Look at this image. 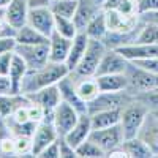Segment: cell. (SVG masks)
Returning a JSON list of instances; mask_svg holds the SVG:
<instances>
[{
    "label": "cell",
    "mask_w": 158,
    "mask_h": 158,
    "mask_svg": "<svg viewBox=\"0 0 158 158\" xmlns=\"http://www.w3.org/2000/svg\"><path fill=\"white\" fill-rule=\"evenodd\" d=\"M142 141L147 142V146L153 150L155 156H158V117L153 112H149L146 122L141 127L139 135Z\"/></svg>",
    "instance_id": "obj_19"
},
{
    "label": "cell",
    "mask_w": 158,
    "mask_h": 158,
    "mask_svg": "<svg viewBox=\"0 0 158 158\" xmlns=\"http://www.w3.org/2000/svg\"><path fill=\"white\" fill-rule=\"evenodd\" d=\"M139 18L144 22H152L158 25V10L156 11H150V13H144V15H139Z\"/></svg>",
    "instance_id": "obj_46"
},
{
    "label": "cell",
    "mask_w": 158,
    "mask_h": 158,
    "mask_svg": "<svg viewBox=\"0 0 158 158\" xmlns=\"http://www.w3.org/2000/svg\"><path fill=\"white\" fill-rule=\"evenodd\" d=\"M114 10L123 13V15H128V16H135V15H138L136 2H135V0H123V2H122V3H118V6L114 8Z\"/></svg>",
    "instance_id": "obj_42"
},
{
    "label": "cell",
    "mask_w": 158,
    "mask_h": 158,
    "mask_svg": "<svg viewBox=\"0 0 158 158\" xmlns=\"http://www.w3.org/2000/svg\"><path fill=\"white\" fill-rule=\"evenodd\" d=\"M136 98H139L142 103H146L150 112H158V90L156 89L139 94V95H136Z\"/></svg>",
    "instance_id": "obj_35"
},
{
    "label": "cell",
    "mask_w": 158,
    "mask_h": 158,
    "mask_svg": "<svg viewBox=\"0 0 158 158\" xmlns=\"http://www.w3.org/2000/svg\"><path fill=\"white\" fill-rule=\"evenodd\" d=\"M98 147H101L104 152H111L115 147H120L122 142L125 139L123 131L120 123L118 125H112V127H106V128H98V130H92L90 138Z\"/></svg>",
    "instance_id": "obj_8"
},
{
    "label": "cell",
    "mask_w": 158,
    "mask_h": 158,
    "mask_svg": "<svg viewBox=\"0 0 158 158\" xmlns=\"http://www.w3.org/2000/svg\"><path fill=\"white\" fill-rule=\"evenodd\" d=\"M11 0H0V10H5L8 5H10Z\"/></svg>",
    "instance_id": "obj_50"
},
{
    "label": "cell",
    "mask_w": 158,
    "mask_h": 158,
    "mask_svg": "<svg viewBox=\"0 0 158 158\" xmlns=\"http://www.w3.org/2000/svg\"><path fill=\"white\" fill-rule=\"evenodd\" d=\"M120 54L128 59L130 62L139 60V59H150V57H158V44H128L117 49Z\"/></svg>",
    "instance_id": "obj_18"
},
{
    "label": "cell",
    "mask_w": 158,
    "mask_h": 158,
    "mask_svg": "<svg viewBox=\"0 0 158 158\" xmlns=\"http://www.w3.org/2000/svg\"><path fill=\"white\" fill-rule=\"evenodd\" d=\"M149 112H150V109L147 108V104L142 103L136 97L122 108L120 127H122L125 139L135 138V136L139 135V130L144 125V122H146Z\"/></svg>",
    "instance_id": "obj_2"
},
{
    "label": "cell",
    "mask_w": 158,
    "mask_h": 158,
    "mask_svg": "<svg viewBox=\"0 0 158 158\" xmlns=\"http://www.w3.org/2000/svg\"><path fill=\"white\" fill-rule=\"evenodd\" d=\"M79 115L81 114L67 101L62 100L59 103V106L54 109V114H52V122H54V127L57 130L59 136H65L68 133L79 120Z\"/></svg>",
    "instance_id": "obj_9"
},
{
    "label": "cell",
    "mask_w": 158,
    "mask_h": 158,
    "mask_svg": "<svg viewBox=\"0 0 158 158\" xmlns=\"http://www.w3.org/2000/svg\"><path fill=\"white\" fill-rule=\"evenodd\" d=\"M76 153H77V158H103V156H106V152L101 147H98L92 139H87L82 144H79L76 147Z\"/></svg>",
    "instance_id": "obj_33"
},
{
    "label": "cell",
    "mask_w": 158,
    "mask_h": 158,
    "mask_svg": "<svg viewBox=\"0 0 158 158\" xmlns=\"http://www.w3.org/2000/svg\"><path fill=\"white\" fill-rule=\"evenodd\" d=\"M29 11L30 8L27 0H11L10 5L5 8V21L18 30L22 25L27 24Z\"/></svg>",
    "instance_id": "obj_16"
},
{
    "label": "cell",
    "mask_w": 158,
    "mask_h": 158,
    "mask_svg": "<svg viewBox=\"0 0 158 158\" xmlns=\"http://www.w3.org/2000/svg\"><path fill=\"white\" fill-rule=\"evenodd\" d=\"M0 155L2 156H16L15 153V136H6L0 139Z\"/></svg>",
    "instance_id": "obj_36"
},
{
    "label": "cell",
    "mask_w": 158,
    "mask_h": 158,
    "mask_svg": "<svg viewBox=\"0 0 158 158\" xmlns=\"http://www.w3.org/2000/svg\"><path fill=\"white\" fill-rule=\"evenodd\" d=\"M27 24L44 36H51L54 32V13L48 8H33L29 11V19Z\"/></svg>",
    "instance_id": "obj_13"
},
{
    "label": "cell",
    "mask_w": 158,
    "mask_h": 158,
    "mask_svg": "<svg viewBox=\"0 0 158 158\" xmlns=\"http://www.w3.org/2000/svg\"><path fill=\"white\" fill-rule=\"evenodd\" d=\"M104 15H106L109 32H133L141 24L139 15L128 16L117 10H104Z\"/></svg>",
    "instance_id": "obj_12"
},
{
    "label": "cell",
    "mask_w": 158,
    "mask_h": 158,
    "mask_svg": "<svg viewBox=\"0 0 158 158\" xmlns=\"http://www.w3.org/2000/svg\"><path fill=\"white\" fill-rule=\"evenodd\" d=\"M74 81H76L77 94H79V97H81L84 101L89 103V101H92L94 98H97L100 95L101 90H100V85L97 82L95 76H87V77H77V76H74Z\"/></svg>",
    "instance_id": "obj_26"
},
{
    "label": "cell",
    "mask_w": 158,
    "mask_h": 158,
    "mask_svg": "<svg viewBox=\"0 0 158 158\" xmlns=\"http://www.w3.org/2000/svg\"><path fill=\"white\" fill-rule=\"evenodd\" d=\"M153 114H155V115H156V117H158V112H153Z\"/></svg>",
    "instance_id": "obj_51"
},
{
    "label": "cell",
    "mask_w": 158,
    "mask_h": 158,
    "mask_svg": "<svg viewBox=\"0 0 158 158\" xmlns=\"http://www.w3.org/2000/svg\"><path fill=\"white\" fill-rule=\"evenodd\" d=\"M103 8H98L97 5H94L90 0H79V5H77V10H76V15L73 18L74 24L79 32H84L87 24L94 19V16L97 13H100Z\"/></svg>",
    "instance_id": "obj_22"
},
{
    "label": "cell",
    "mask_w": 158,
    "mask_h": 158,
    "mask_svg": "<svg viewBox=\"0 0 158 158\" xmlns=\"http://www.w3.org/2000/svg\"><path fill=\"white\" fill-rule=\"evenodd\" d=\"M156 90H158V87H156Z\"/></svg>",
    "instance_id": "obj_52"
},
{
    "label": "cell",
    "mask_w": 158,
    "mask_h": 158,
    "mask_svg": "<svg viewBox=\"0 0 158 158\" xmlns=\"http://www.w3.org/2000/svg\"><path fill=\"white\" fill-rule=\"evenodd\" d=\"M13 57H15V51H10V52H3V54H0V74L8 76Z\"/></svg>",
    "instance_id": "obj_41"
},
{
    "label": "cell",
    "mask_w": 158,
    "mask_h": 158,
    "mask_svg": "<svg viewBox=\"0 0 158 158\" xmlns=\"http://www.w3.org/2000/svg\"><path fill=\"white\" fill-rule=\"evenodd\" d=\"M139 44H158V25L152 22H144L141 19V29L136 38Z\"/></svg>",
    "instance_id": "obj_30"
},
{
    "label": "cell",
    "mask_w": 158,
    "mask_h": 158,
    "mask_svg": "<svg viewBox=\"0 0 158 158\" xmlns=\"http://www.w3.org/2000/svg\"><path fill=\"white\" fill-rule=\"evenodd\" d=\"M71 43H73L71 38H67L57 32H52V35L49 36V62H57V63L67 62Z\"/></svg>",
    "instance_id": "obj_15"
},
{
    "label": "cell",
    "mask_w": 158,
    "mask_h": 158,
    "mask_svg": "<svg viewBox=\"0 0 158 158\" xmlns=\"http://www.w3.org/2000/svg\"><path fill=\"white\" fill-rule=\"evenodd\" d=\"M30 100L24 94H3L0 95V117H10L15 114L21 106L29 104Z\"/></svg>",
    "instance_id": "obj_21"
},
{
    "label": "cell",
    "mask_w": 158,
    "mask_h": 158,
    "mask_svg": "<svg viewBox=\"0 0 158 158\" xmlns=\"http://www.w3.org/2000/svg\"><path fill=\"white\" fill-rule=\"evenodd\" d=\"M77 5H79V0H54L51 5V10L54 15L73 19L74 15H76Z\"/></svg>",
    "instance_id": "obj_32"
},
{
    "label": "cell",
    "mask_w": 158,
    "mask_h": 158,
    "mask_svg": "<svg viewBox=\"0 0 158 158\" xmlns=\"http://www.w3.org/2000/svg\"><path fill=\"white\" fill-rule=\"evenodd\" d=\"M108 51L106 44L101 40H92L89 41V46L84 52V56L81 59V62L77 63V67L74 68V71H71L74 76L77 77H87V76H95L98 65L104 56V52Z\"/></svg>",
    "instance_id": "obj_3"
},
{
    "label": "cell",
    "mask_w": 158,
    "mask_h": 158,
    "mask_svg": "<svg viewBox=\"0 0 158 158\" xmlns=\"http://www.w3.org/2000/svg\"><path fill=\"white\" fill-rule=\"evenodd\" d=\"M125 74L128 77V92L135 97L158 87V74L150 73L147 70H142L131 62L128 65Z\"/></svg>",
    "instance_id": "obj_4"
},
{
    "label": "cell",
    "mask_w": 158,
    "mask_h": 158,
    "mask_svg": "<svg viewBox=\"0 0 158 158\" xmlns=\"http://www.w3.org/2000/svg\"><path fill=\"white\" fill-rule=\"evenodd\" d=\"M38 158H60V144H59V138L51 142L49 146L38 155Z\"/></svg>",
    "instance_id": "obj_40"
},
{
    "label": "cell",
    "mask_w": 158,
    "mask_h": 158,
    "mask_svg": "<svg viewBox=\"0 0 158 158\" xmlns=\"http://www.w3.org/2000/svg\"><path fill=\"white\" fill-rule=\"evenodd\" d=\"M27 97L32 103H36V104H40V106H43L48 112H52L59 106V103L62 101L60 89H59L57 84L43 87V89L33 92V94H29Z\"/></svg>",
    "instance_id": "obj_14"
},
{
    "label": "cell",
    "mask_w": 158,
    "mask_h": 158,
    "mask_svg": "<svg viewBox=\"0 0 158 158\" xmlns=\"http://www.w3.org/2000/svg\"><path fill=\"white\" fill-rule=\"evenodd\" d=\"M3 94H15V92H13V84H11L10 76L0 74V95Z\"/></svg>",
    "instance_id": "obj_44"
},
{
    "label": "cell",
    "mask_w": 158,
    "mask_h": 158,
    "mask_svg": "<svg viewBox=\"0 0 158 158\" xmlns=\"http://www.w3.org/2000/svg\"><path fill=\"white\" fill-rule=\"evenodd\" d=\"M130 65V60L125 59L117 49H109L104 52V56L98 65V70L95 76L101 74H118V73H127V68Z\"/></svg>",
    "instance_id": "obj_11"
},
{
    "label": "cell",
    "mask_w": 158,
    "mask_h": 158,
    "mask_svg": "<svg viewBox=\"0 0 158 158\" xmlns=\"http://www.w3.org/2000/svg\"><path fill=\"white\" fill-rule=\"evenodd\" d=\"M122 147L125 149L128 158H152V156H155L153 150L147 146V142L142 141L139 136L123 139Z\"/></svg>",
    "instance_id": "obj_25"
},
{
    "label": "cell",
    "mask_w": 158,
    "mask_h": 158,
    "mask_svg": "<svg viewBox=\"0 0 158 158\" xmlns=\"http://www.w3.org/2000/svg\"><path fill=\"white\" fill-rule=\"evenodd\" d=\"M135 2H136L138 15H144V13L158 10V0H135Z\"/></svg>",
    "instance_id": "obj_39"
},
{
    "label": "cell",
    "mask_w": 158,
    "mask_h": 158,
    "mask_svg": "<svg viewBox=\"0 0 158 158\" xmlns=\"http://www.w3.org/2000/svg\"><path fill=\"white\" fill-rule=\"evenodd\" d=\"M57 85L60 89V95H62V100L63 101H67L68 104H71V106L79 114H89V104H87V101H84L81 97H79L77 90H76L74 76L71 73L68 76H65Z\"/></svg>",
    "instance_id": "obj_10"
},
{
    "label": "cell",
    "mask_w": 158,
    "mask_h": 158,
    "mask_svg": "<svg viewBox=\"0 0 158 158\" xmlns=\"http://www.w3.org/2000/svg\"><path fill=\"white\" fill-rule=\"evenodd\" d=\"M90 2L94 3V5H97L98 8H103L104 10V3H106V0H90Z\"/></svg>",
    "instance_id": "obj_49"
},
{
    "label": "cell",
    "mask_w": 158,
    "mask_h": 158,
    "mask_svg": "<svg viewBox=\"0 0 158 158\" xmlns=\"http://www.w3.org/2000/svg\"><path fill=\"white\" fill-rule=\"evenodd\" d=\"M101 92H123L128 90V77L125 73L95 76Z\"/></svg>",
    "instance_id": "obj_23"
},
{
    "label": "cell",
    "mask_w": 158,
    "mask_h": 158,
    "mask_svg": "<svg viewBox=\"0 0 158 158\" xmlns=\"http://www.w3.org/2000/svg\"><path fill=\"white\" fill-rule=\"evenodd\" d=\"M92 130H94V128H92L90 115L89 114H81V115H79V120L76 122V125L65 136H62V138H65L76 149L79 144H82L84 141H87L90 138Z\"/></svg>",
    "instance_id": "obj_17"
},
{
    "label": "cell",
    "mask_w": 158,
    "mask_h": 158,
    "mask_svg": "<svg viewBox=\"0 0 158 158\" xmlns=\"http://www.w3.org/2000/svg\"><path fill=\"white\" fill-rule=\"evenodd\" d=\"M59 144H60V158H77L76 149L65 138L59 136Z\"/></svg>",
    "instance_id": "obj_38"
},
{
    "label": "cell",
    "mask_w": 158,
    "mask_h": 158,
    "mask_svg": "<svg viewBox=\"0 0 158 158\" xmlns=\"http://www.w3.org/2000/svg\"><path fill=\"white\" fill-rule=\"evenodd\" d=\"M52 2L54 0H27V3H29V8L33 10V8H51Z\"/></svg>",
    "instance_id": "obj_45"
},
{
    "label": "cell",
    "mask_w": 158,
    "mask_h": 158,
    "mask_svg": "<svg viewBox=\"0 0 158 158\" xmlns=\"http://www.w3.org/2000/svg\"><path fill=\"white\" fill-rule=\"evenodd\" d=\"M135 95H131L128 90L123 92H100V95L89 101V114H94L98 111H106V109H117L123 108L128 104Z\"/></svg>",
    "instance_id": "obj_6"
},
{
    "label": "cell",
    "mask_w": 158,
    "mask_h": 158,
    "mask_svg": "<svg viewBox=\"0 0 158 158\" xmlns=\"http://www.w3.org/2000/svg\"><path fill=\"white\" fill-rule=\"evenodd\" d=\"M131 63H135L136 67L147 70L150 73L158 74V57H150V59H139V60H133Z\"/></svg>",
    "instance_id": "obj_37"
},
{
    "label": "cell",
    "mask_w": 158,
    "mask_h": 158,
    "mask_svg": "<svg viewBox=\"0 0 158 158\" xmlns=\"http://www.w3.org/2000/svg\"><path fill=\"white\" fill-rule=\"evenodd\" d=\"M15 38H16L18 44H41V43H48L49 41L48 36H44L43 33H40L38 30L30 27L29 24H25V25H22L21 29H18Z\"/></svg>",
    "instance_id": "obj_29"
},
{
    "label": "cell",
    "mask_w": 158,
    "mask_h": 158,
    "mask_svg": "<svg viewBox=\"0 0 158 158\" xmlns=\"http://www.w3.org/2000/svg\"><path fill=\"white\" fill-rule=\"evenodd\" d=\"M15 52L25 60L29 70H36L49 62V41L41 44H16Z\"/></svg>",
    "instance_id": "obj_7"
},
{
    "label": "cell",
    "mask_w": 158,
    "mask_h": 158,
    "mask_svg": "<svg viewBox=\"0 0 158 158\" xmlns=\"http://www.w3.org/2000/svg\"><path fill=\"white\" fill-rule=\"evenodd\" d=\"M84 32L87 33L89 38H92V40H101V41H103V38L106 36V33L109 32L104 10H101L100 13H97V15L94 16V19L87 24V27H85Z\"/></svg>",
    "instance_id": "obj_28"
},
{
    "label": "cell",
    "mask_w": 158,
    "mask_h": 158,
    "mask_svg": "<svg viewBox=\"0 0 158 158\" xmlns=\"http://www.w3.org/2000/svg\"><path fill=\"white\" fill-rule=\"evenodd\" d=\"M16 38L15 36H2L0 38V54L3 52H10L16 49Z\"/></svg>",
    "instance_id": "obj_43"
},
{
    "label": "cell",
    "mask_w": 158,
    "mask_h": 158,
    "mask_svg": "<svg viewBox=\"0 0 158 158\" xmlns=\"http://www.w3.org/2000/svg\"><path fill=\"white\" fill-rule=\"evenodd\" d=\"M29 71V67L25 60L15 52V57H13V62H11V67H10V79H11V84H13V92L15 94H21V85H22V81L25 74Z\"/></svg>",
    "instance_id": "obj_27"
},
{
    "label": "cell",
    "mask_w": 158,
    "mask_h": 158,
    "mask_svg": "<svg viewBox=\"0 0 158 158\" xmlns=\"http://www.w3.org/2000/svg\"><path fill=\"white\" fill-rule=\"evenodd\" d=\"M15 153L16 156H33L32 155V138L15 136Z\"/></svg>",
    "instance_id": "obj_34"
},
{
    "label": "cell",
    "mask_w": 158,
    "mask_h": 158,
    "mask_svg": "<svg viewBox=\"0 0 158 158\" xmlns=\"http://www.w3.org/2000/svg\"><path fill=\"white\" fill-rule=\"evenodd\" d=\"M52 112H46V117L36 125L35 133L32 135V155L38 156L51 142H54L59 138V133L52 122Z\"/></svg>",
    "instance_id": "obj_5"
},
{
    "label": "cell",
    "mask_w": 158,
    "mask_h": 158,
    "mask_svg": "<svg viewBox=\"0 0 158 158\" xmlns=\"http://www.w3.org/2000/svg\"><path fill=\"white\" fill-rule=\"evenodd\" d=\"M54 32L67 36V38H71V40L79 33L76 24L71 18H65V16H59V15H54Z\"/></svg>",
    "instance_id": "obj_31"
},
{
    "label": "cell",
    "mask_w": 158,
    "mask_h": 158,
    "mask_svg": "<svg viewBox=\"0 0 158 158\" xmlns=\"http://www.w3.org/2000/svg\"><path fill=\"white\" fill-rule=\"evenodd\" d=\"M90 120H92V128L98 130V128H106L112 125H118L122 118V108L117 109H106V111H98L94 114H89Z\"/></svg>",
    "instance_id": "obj_24"
},
{
    "label": "cell",
    "mask_w": 158,
    "mask_h": 158,
    "mask_svg": "<svg viewBox=\"0 0 158 158\" xmlns=\"http://www.w3.org/2000/svg\"><path fill=\"white\" fill-rule=\"evenodd\" d=\"M106 156H109V158H128V155H127V152H125V149L122 146L112 149L111 152H108Z\"/></svg>",
    "instance_id": "obj_47"
},
{
    "label": "cell",
    "mask_w": 158,
    "mask_h": 158,
    "mask_svg": "<svg viewBox=\"0 0 158 158\" xmlns=\"http://www.w3.org/2000/svg\"><path fill=\"white\" fill-rule=\"evenodd\" d=\"M123 0H106V3H104V10H114L118 6V3H122Z\"/></svg>",
    "instance_id": "obj_48"
},
{
    "label": "cell",
    "mask_w": 158,
    "mask_h": 158,
    "mask_svg": "<svg viewBox=\"0 0 158 158\" xmlns=\"http://www.w3.org/2000/svg\"><path fill=\"white\" fill-rule=\"evenodd\" d=\"M89 41H90V38L87 36L85 32H79V33L73 38L68 59H67V62H65L70 71H74V68L77 67V63L81 62L84 52H85V49H87V46H89Z\"/></svg>",
    "instance_id": "obj_20"
},
{
    "label": "cell",
    "mask_w": 158,
    "mask_h": 158,
    "mask_svg": "<svg viewBox=\"0 0 158 158\" xmlns=\"http://www.w3.org/2000/svg\"><path fill=\"white\" fill-rule=\"evenodd\" d=\"M71 71L68 70L67 63H57V62H48L44 67L36 68V70H29L25 74L22 85H21V94L29 95L33 92L59 84L65 76H68Z\"/></svg>",
    "instance_id": "obj_1"
}]
</instances>
